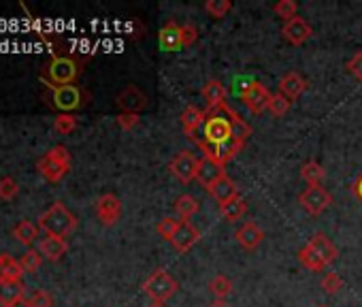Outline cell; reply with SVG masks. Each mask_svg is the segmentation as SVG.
<instances>
[{"label":"cell","mask_w":362,"mask_h":307,"mask_svg":"<svg viewBox=\"0 0 362 307\" xmlns=\"http://www.w3.org/2000/svg\"><path fill=\"white\" fill-rule=\"evenodd\" d=\"M235 117H237V113L228 105L207 111L205 126L201 130V137L194 143L197 145H218V143L233 139L235 137Z\"/></svg>","instance_id":"6da1fadb"},{"label":"cell","mask_w":362,"mask_h":307,"mask_svg":"<svg viewBox=\"0 0 362 307\" xmlns=\"http://www.w3.org/2000/svg\"><path fill=\"white\" fill-rule=\"evenodd\" d=\"M37 169L47 182H52V184L62 182L71 171V154H69V149L64 145H54L52 149L45 151L43 158H39Z\"/></svg>","instance_id":"7a4b0ae2"},{"label":"cell","mask_w":362,"mask_h":307,"mask_svg":"<svg viewBox=\"0 0 362 307\" xmlns=\"http://www.w3.org/2000/svg\"><path fill=\"white\" fill-rule=\"evenodd\" d=\"M39 228H41L45 235H54V237L66 239L71 233H75V228H77V218H75L62 203H54V205L39 218Z\"/></svg>","instance_id":"3957f363"},{"label":"cell","mask_w":362,"mask_h":307,"mask_svg":"<svg viewBox=\"0 0 362 307\" xmlns=\"http://www.w3.org/2000/svg\"><path fill=\"white\" fill-rule=\"evenodd\" d=\"M177 290H179V282L164 269H156L143 282V292L151 299L153 305H164Z\"/></svg>","instance_id":"277c9868"},{"label":"cell","mask_w":362,"mask_h":307,"mask_svg":"<svg viewBox=\"0 0 362 307\" xmlns=\"http://www.w3.org/2000/svg\"><path fill=\"white\" fill-rule=\"evenodd\" d=\"M79 73H81V66L73 58H69V56H56L47 64V69L43 73V81L47 86H75Z\"/></svg>","instance_id":"5b68a950"},{"label":"cell","mask_w":362,"mask_h":307,"mask_svg":"<svg viewBox=\"0 0 362 307\" xmlns=\"http://www.w3.org/2000/svg\"><path fill=\"white\" fill-rule=\"evenodd\" d=\"M49 105L60 113H71L83 105V90L79 86H47Z\"/></svg>","instance_id":"8992f818"},{"label":"cell","mask_w":362,"mask_h":307,"mask_svg":"<svg viewBox=\"0 0 362 307\" xmlns=\"http://www.w3.org/2000/svg\"><path fill=\"white\" fill-rule=\"evenodd\" d=\"M298 205L313 218L324 214L332 205V195L324 186H307L298 195Z\"/></svg>","instance_id":"52a82bcc"},{"label":"cell","mask_w":362,"mask_h":307,"mask_svg":"<svg viewBox=\"0 0 362 307\" xmlns=\"http://www.w3.org/2000/svg\"><path fill=\"white\" fill-rule=\"evenodd\" d=\"M199 163H201V158H197L192 151H179L177 156L170 161L168 171L179 184H190L197 180Z\"/></svg>","instance_id":"ba28073f"},{"label":"cell","mask_w":362,"mask_h":307,"mask_svg":"<svg viewBox=\"0 0 362 307\" xmlns=\"http://www.w3.org/2000/svg\"><path fill=\"white\" fill-rule=\"evenodd\" d=\"M199 147L205 151V156H207V158H211V161H216L218 165L226 167L230 161L237 158V154H241V149L245 147V141L233 137V139H228V141H224V143H218V145H199Z\"/></svg>","instance_id":"9c48e42d"},{"label":"cell","mask_w":362,"mask_h":307,"mask_svg":"<svg viewBox=\"0 0 362 307\" xmlns=\"http://www.w3.org/2000/svg\"><path fill=\"white\" fill-rule=\"evenodd\" d=\"M269 98H271V92L267 90L264 83L260 81H254L250 83L243 92H241V100L243 105L247 107L250 113L254 115H260L262 111H267V105H269Z\"/></svg>","instance_id":"30bf717a"},{"label":"cell","mask_w":362,"mask_h":307,"mask_svg":"<svg viewBox=\"0 0 362 307\" xmlns=\"http://www.w3.org/2000/svg\"><path fill=\"white\" fill-rule=\"evenodd\" d=\"M311 35H313V28H311L309 22H307L305 18H300V16H296L294 20H290V22H286V24L281 26V37H284V41L290 43V45H294V47H298V45H303L305 41H309Z\"/></svg>","instance_id":"8fae6325"},{"label":"cell","mask_w":362,"mask_h":307,"mask_svg":"<svg viewBox=\"0 0 362 307\" xmlns=\"http://www.w3.org/2000/svg\"><path fill=\"white\" fill-rule=\"evenodd\" d=\"M96 218L105 226H113L122 218V201L115 195H103L96 201Z\"/></svg>","instance_id":"7c38bea8"},{"label":"cell","mask_w":362,"mask_h":307,"mask_svg":"<svg viewBox=\"0 0 362 307\" xmlns=\"http://www.w3.org/2000/svg\"><path fill=\"white\" fill-rule=\"evenodd\" d=\"M179 120H181V126H184V132L188 134V139L197 141V139L201 137L199 132H201L203 126H205L207 111H203V109H199V107H194V105H188L184 111H181Z\"/></svg>","instance_id":"4fadbf2b"},{"label":"cell","mask_w":362,"mask_h":307,"mask_svg":"<svg viewBox=\"0 0 362 307\" xmlns=\"http://www.w3.org/2000/svg\"><path fill=\"white\" fill-rule=\"evenodd\" d=\"M201 239V231L192 224V222H181V226L177 228V233L170 239V245L179 252V254H186L190 252Z\"/></svg>","instance_id":"5bb4252c"},{"label":"cell","mask_w":362,"mask_h":307,"mask_svg":"<svg viewBox=\"0 0 362 307\" xmlns=\"http://www.w3.org/2000/svg\"><path fill=\"white\" fill-rule=\"evenodd\" d=\"M307 245L311 248V252L320 258V262H322L324 267L332 265V262L337 260V256H339L337 245H334V243H332L324 233H315V235H311V237H309V241H307Z\"/></svg>","instance_id":"9a60e30c"},{"label":"cell","mask_w":362,"mask_h":307,"mask_svg":"<svg viewBox=\"0 0 362 307\" xmlns=\"http://www.w3.org/2000/svg\"><path fill=\"white\" fill-rule=\"evenodd\" d=\"M279 94H284L290 103L298 100L303 96V92L307 90V79L296 73V71H288L279 77Z\"/></svg>","instance_id":"2e32d148"},{"label":"cell","mask_w":362,"mask_h":307,"mask_svg":"<svg viewBox=\"0 0 362 307\" xmlns=\"http://www.w3.org/2000/svg\"><path fill=\"white\" fill-rule=\"evenodd\" d=\"M117 107L122 109V113H141L147 107V96L136 86H128L124 92L117 94Z\"/></svg>","instance_id":"e0dca14e"},{"label":"cell","mask_w":362,"mask_h":307,"mask_svg":"<svg viewBox=\"0 0 362 307\" xmlns=\"http://www.w3.org/2000/svg\"><path fill=\"white\" fill-rule=\"evenodd\" d=\"M235 239H237V243H239L243 250L254 252V250L264 241V231H262L256 222H245L241 228H237Z\"/></svg>","instance_id":"ac0fdd59"},{"label":"cell","mask_w":362,"mask_h":307,"mask_svg":"<svg viewBox=\"0 0 362 307\" xmlns=\"http://www.w3.org/2000/svg\"><path fill=\"white\" fill-rule=\"evenodd\" d=\"M226 175V171H224V167L222 165H218L216 161H211V158H201V163H199V171H197V182L201 184V186H205L207 190L218 182V180H222Z\"/></svg>","instance_id":"d6986e66"},{"label":"cell","mask_w":362,"mask_h":307,"mask_svg":"<svg viewBox=\"0 0 362 307\" xmlns=\"http://www.w3.org/2000/svg\"><path fill=\"white\" fill-rule=\"evenodd\" d=\"M201 94H203V98H205V103H207V111H214V109H220V107L226 105V88H224V83L218 81V79L205 81Z\"/></svg>","instance_id":"ffe728a7"},{"label":"cell","mask_w":362,"mask_h":307,"mask_svg":"<svg viewBox=\"0 0 362 307\" xmlns=\"http://www.w3.org/2000/svg\"><path fill=\"white\" fill-rule=\"evenodd\" d=\"M69 250V243L62 237H54V235H45L39 239V252L41 256H45L47 260H60Z\"/></svg>","instance_id":"44dd1931"},{"label":"cell","mask_w":362,"mask_h":307,"mask_svg":"<svg viewBox=\"0 0 362 307\" xmlns=\"http://www.w3.org/2000/svg\"><path fill=\"white\" fill-rule=\"evenodd\" d=\"M209 195H211L220 205H224V203L237 199V197H239V190H237V184H235L228 175H224L222 180H218V182L209 188Z\"/></svg>","instance_id":"7402d4cb"},{"label":"cell","mask_w":362,"mask_h":307,"mask_svg":"<svg viewBox=\"0 0 362 307\" xmlns=\"http://www.w3.org/2000/svg\"><path fill=\"white\" fill-rule=\"evenodd\" d=\"M160 47L164 52H177L181 47V26L175 22H166L160 30Z\"/></svg>","instance_id":"603a6c76"},{"label":"cell","mask_w":362,"mask_h":307,"mask_svg":"<svg viewBox=\"0 0 362 307\" xmlns=\"http://www.w3.org/2000/svg\"><path fill=\"white\" fill-rule=\"evenodd\" d=\"M175 214H177V218L179 220H184V222H188L192 216H197L199 214V209H201V203L192 197V195H181V197H177V201H175Z\"/></svg>","instance_id":"cb8c5ba5"},{"label":"cell","mask_w":362,"mask_h":307,"mask_svg":"<svg viewBox=\"0 0 362 307\" xmlns=\"http://www.w3.org/2000/svg\"><path fill=\"white\" fill-rule=\"evenodd\" d=\"M245 214H247V201L243 197H237V199L220 205V216L226 222H239Z\"/></svg>","instance_id":"d4e9b609"},{"label":"cell","mask_w":362,"mask_h":307,"mask_svg":"<svg viewBox=\"0 0 362 307\" xmlns=\"http://www.w3.org/2000/svg\"><path fill=\"white\" fill-rule=\"evenodd\" d=\"M24 269L20 260L11 258L9 254H3V262H0V279L3 282H22Z\"/></svg>","instance_id":"484cf974"},{"label":"cell","mask_w":362,"mask_h":307,"mask_svg":"<svg viewBox=\"0 0 362 307\" xmlns=\"http://www.w3.org/2000/svg\"><path fill=\"white\" fill-rule=\"evenodd\" d=\"M20 296H24L22 282H3L0 279V305L11 307Z\"/></svg>","instance_id":"4316f807"},{"label":"cell","mask_w":362,"mask_h":307,"mask_svg":"<svg viewBox=\"0 0 362 307\" xmlns=\"http://www.w3.org/2000/svg\"><path fill=\"white\" fill-rule=\"evenodd\" d=\"M300 178L307 186H322V182L326 178V169L320 163L309 161L300 167Z\"/></svg>","instance_id":"83f0119b"},{"label":"cell","mask_w":362,"mask_h":307,"mask_svg":"<svg viewBox=\"0 0 362 307\" xmlns=\"http://www.w3.org/2000/svg\"><path fill=\"white\" fill-rule=\"evenodd\" d=\"M13 237L22 243V245H33L37 239H39V226L28 222V220H22L16 228H13Z\"/></svg>","instance_id":"f1b7e54d"},{"label":"cell","mask_w":362,"mask_h":307,"mask_svg":"<svg viewBox=\"0 0 362 307\" xmlns=\"http://www.w3.org/2000/svg\"><path fill=\"white\" fill-rule=\"evenodd\" d=\"M209 292L216 296V299H220V301H226L228 296H230V292H233V282H230V277H226V275H216L211 282H209Z\"/></svg>","instance_id":"f546056e"},{"label":"cell","mask_w":362,"mask_h":307,"mask_svg":"<svg viewBox=\"0 0 362 307\" xmlns=\"http://www.w3.org/2000/svg\"><path fill=\"white\" fill-rule=\"evenodd\" d=\"M296 258H298V262L307 269V271H313V273H320V271H324L326 267L320 262V258L311 252V248L305 243L300 250H298V254H296Z\"/></svg>","instance_id":"4dcf8cb0"},{"label":"cell","mask_w":362,"mask_h":307,"mask_svg":"<svg viewBox=\"0 0 362 307\" xmlns=\"http://www.w3.org/2000/svg\"><path fill=\"white\" fill-rule=\"evenodd\" d=\"M205 11L214 18V20H222L233 11V0H207L205 3Z\"/></svg>","instance_id":"1f68e13d"},{"label":"cell","mask_w":362,"mask_h":307,"mask_svg":"<svg viewBox=\"0 0 362 307\" xmlns=\"http://www.w3.org/2000/svg\"><path fill=\"white\" fill-rule=\"evenodd\" d=\"M290 107H292V103L284 96V94H271V98H269V105H267V111L273 115V117H284L288 111H290Z\"/></svg>","instance_id":"d6a6232c"},{"label":"cell","mask_w":362,"mask_h":307,"mask_svg":"<svg viewBox=\"0 0 362 307\" xmlns=\"http://www.w3.org/2000/svg\"><path fill=\"white\" fill-rule=\"evenodd\" d=\"M273 13H275L279 20H284V24H286V22H290V20L296 18L298 5L294 3V0H279V3L273 7Z\"/></svg>","instance_id":"836d02e7"},{"label":"cell","mask_w":362,"mask_h":307,"mask_svg":"<svg viewBox=\"0 0 362 307\" xmlns=\"http://www.w3.org/2000/svg\"><path fill=\"white\" fill-rule=\"evenodd\" d=\"M41 262H43L41 252H39V250H33V248H28V250L22 254V258H20V265H22L24 273H35V271L41 267Z\"/></svg>","instance_id":"e575fe53"},{"label":"cell","mask_w":362,"mask_h":307,"mask_svg":"<svg viewBox=\"0 0 362 307\" xmlns=\"http://www.w3.org/2000/svg\"><path fill=\"white\" fill-rule=\"evenodd\" d=\"M75 128H77V117L75 115H71V113H58L56 115L54 130L58 134H71V132H75Z\"/></svg>","instance_id":"d590c367"},{"label":"cell","mask_w":362,"mask_h":307,"mask_svg":"<svg viewBox=\"0 0 362 307\" xmlns=\"http://www.w3.org/2000/svg\"><path fill=\"white\" fill-rule=\"evenodd\" d=\"M181 222H184V220H179L177 216H166V218H162V220L158 222V233H160L166 241H170L173 235L177 233V228L181 226Z\"/></svg>","instance_id":"8d00e7d4"},{"label":"cell","mask_w":362,"mask_h":307,"mask_svg":"<svg viewBox=\"0 0 362 307\" xmlns=\"http://www.w3.org/2000/svg\"><path fill=\"white\" fill-rule=\"evenodd\" d=\"M320 286H322V290H324L326 294H337V292L343 288V279H341L339 273H324Z\"/></svg>","instance_id":"74e56055"},{"label":"cell","mask_w":362,"mask_h":307,"mask_svg":"<svg viewBox=\"0 0 362 307\" xmlns=\"http://www.w3.org/2000/svg\"><path fill=\"white\" fill-rule=\"evenodd\" d=\"M20 195V184L13 178H3L0 180V199L11 201Z\"/></svg>","instance_id":"f35d334b"},{"label":"cell","mask_w":362,"mask_h":307,"mask_svg":"<svg viewBox=\"0 0 362 307\" xmlns=\"http://www.w3.org/2000/svg\"><path fill=\"white\" fill-rule=\"evenodd\" d=\"M199 41V28L194 24H181V47H192Z\"/></svg>","instance_id":"ab89813d"},{"label":"cell","mask_w":362,"mask_h":307,"mask_svg":"<svg viewBox=\"0 0 362 307\" xmlns=\"http://www.w3.org/2000/svg\"><path fill=\"white\" fill-rule=\"evenodd\" d=\"M345 69H347V73H349L356 81H362V52H356V54L347 60Z\"/></svg>","instance_id":"60d3db41"},{"label":"cell","mask_w":362,"mask_h":307,"mask_svg":"<svg viewBox=\"0 0 362 307\" xmlns=\"http://www.w3.org/2000/svg\"><path fill=\"white\" fill-rule=\"evenodd\" d=\"M30 305L33 307H54V296L45 290H35L30 294Z\"/></svg>","instance_id":"b9f144b4"},{"label":"cell","mask_w":362,"mask_h":307,"mask_svg":"<svg viewBox=\"0 0 362 307\" xmlns=\"http://www.w3.org/2000/svg\"><path fill=\"white\" fill-rule=\"evenodd\" d=\"M115 122H117V126H119L122 130H132V128L139 126L141 117H139V113H119V115L115 117Z\"/></svg>","instance_id":"7bdbcfd3"},{"label":"cell","mask_w":362,"mask_h":307,"mask_svg":"<svg viewBox=\"0 0 362 307\" xmlns=\"http://www.w3.org/2000/svg\"><path fill=\"white\" fill-rule=\"evenodd\" d=\"M351 192H354V197L362 203V173L356 178V182H354V186H351Z\"/></svg>","instance_id":"ee69618b"},{"label":"cell","mask_w":362,"mask_h":307,"mask_svg":"<svg viewBox=\"0 0 362 307\" xmlns=\"http://www.w3.org/2000/svg\"><path fill=\"white\" fill-rule=\"evenodd\" d=\"M11 307H33V305H30V296H26V294H24V296H20Z\"/></svg>","instance_id":"f6af8a7d"},{"label":"cell","mask_w":362,"mask_h":307,"mask_svg":"<svg viewBox=\"0 0 362 307\" xmlns=\"http://www.w3.org/2000/svg\"><path fill=\"white\" fill-rule=\"evenodd\" d=\"M209 307H230V303H228V301H220V299H216Z\"/></svg>","instance_id":"bcb514c9"},{"label":"cell","mask_w":362,"mask_h":307,"mask_svg":"<svg viewBox=\"0 0 362 307\" xmlns=\"http://www.w3.org/2000/svg\"><path fill=\"white\" fill-rule=\"evenodd\" d=\"M151 307H164V305H151Z\"/></svg>","instance_id":"7dc6e473"},{"label":"cell","mask_w":362,"mask_h":307,"mask_svg":"<svg viewBox=\"0 0 362 307\" xmlns=\"http://www.w3.org/2000/svg\"><path fill=\"white\" fill-rule=\"evenodd\" d=\"M0 262H3V254H0Z\"/></svg>","instance_id":"c3c4849f"},{"label":"cell","mask_w":362,"mask_h":307,"mask_svg":"<svg viewBox=\"0 0 362 307\" xmlns=\"http://www.w3.org/2000/svg\"><path fill=\"white\" fill-rule=\"evenodd\" d=\"M317 307H326V305H317Z\"/></svg>","instance_id":"681fc988"}]
</instances>
